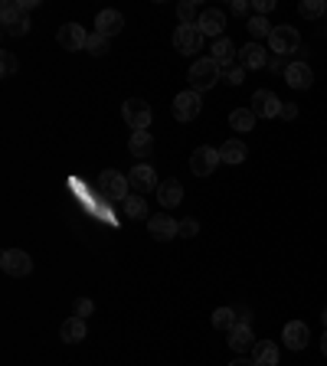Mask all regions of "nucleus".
Segmentation results:
<instances>
[{
    "label": "nucleus",
    "instance_id": "1",
    "mask_svg": "<svg viewBox=\"0 0 327 366\" xmlns=\"http://www.w3.org/2000/svg\"><path fill=\"white\" fill-rule=\"evenodd\" d=\"M223 79V69H219V63L213 59V56H207V59H196L193 65H190V72H186V82H190V88L193 92H207V88H213Z\"/></svg>",
    "mask_w": 327,
    "mask_h": 366
},
{
    "label": "nucleus",
    "instance_id": "2",
    "mask_svg": "<svg viewBox=\"0 0 327 366\" xmlns=\"http://www.w3.org/2000/svg\"><path fill=\"white\" fill-rule=\"evenodd\" d=\"M269 46H272V56H292L301 49V33L294 30V26H288V23H282V26H275L272 36H269Z\"/></svg>",
    "mask_w": 327,
    "mask_h": 366
},
{
    "label": "nucleus",
    "instance_id": "3",
    "mask_svg": "<svg viewBox=\"0 0 327 366\" xmlns=\"http://www.w3.org/2000/svg\"><path fill=\"white\" fill-rule=\"evenodd\" d=\"M128 177L118 170H105L98 177V193L105 196L109 203H121V200H128Z\"/></svg>",
    "mask_w": 327,
    "mask_h": 366
},
{
    "label": "nucleus",
    "instance_id": "4",
    "mask_svg": "<svg viewBox=\"0 0 327 366\" xmlns=\"http://www.w3.org/2000/svg\"><path fill=\"white\" fill-rule=\"evenodd\" d=\"M121 115H125L131 131H147L151 128V118H154L151 105H147L144 98H128V102L121 105Z\"/></svg>",
    "mask_w": 327,
    "mask_h": 366
},
{
    "label": "nucleus",
    "instance_id": "5",
    "mask_svg": "<svg viewBox=\"0 0 327 366\" xmlns=\"http://www.w3.org/2000/svg\"><path fill=\"white\" fill-rule=\"evenodd\" d=\"M0 269L7 271L10 278H23V275H30L33 271V259L20 248H7L3 255H0Z\"/></svg>",
    "mask_w": 327,
    "mask_h": 366
},
{
    "label": "nucleus",
    "instance_id": "6",
    "mask_svg": "<svg viewBox=\"0 0 327 366\" xmlns=\"http://www.w3.org/2000/svg\"><path fill=\"white\" fill-rule=\"evenodd\" d=\"M219 161V151L216 148H209V144H203V148H196L193 154H190V170L196 173V177H209V173L216 170Z\"/></svg>",
    "mask_w": 327,
    "mask_h": 366
},
{
    "label": "nucleus",
    "instance_id": "7",
    "mask_svg": "<svg viewBox=\"0 0 327 366\" xmlns=\"http://www.w3.org/2000/svg\"><path fill=\"white\" fill-rule=\"evenodd\" d=\"M200 108H203V95L200 92H180V95L174 98V118L177 121H193L196 115H200Z\"/></svg>",
    "mask_w": 327,
    "mask_h": 366
},
{
    "label": "nucleus",
    "instance_id": "8",
    "mask_svg": "<svg viewBox=\"0 0 327 366\" xmlns=\"http://www.w3.org/2000/svg\"><path fill=\"white\" fill-rule=\"evenodd\" d=\"M252 111H255V118H278V115H282V102H278L275 92L259 88V92L252 95Z\"/></svg>",
    "mask_w": 327,
    "mask_h": 366
},
{
    "label": "nucleus",
    "instance_id": "9",
    "mask_svg": "<svg viewBox=\"0 0 327 366\" xmlns=\"http://www.w3.org/2000/svg\"><path fill=\"white\" fill-rule=\"evenodd\" d=\"M56 40H59V46H63V49L76 53V49H86L88 33L82 30L79 23H63V26H59V33H56Z\"/></svg>",
    "mask_w": 327,
    "mask_h": 366
},
{
    "label": "nucleus",
    "instance_id": "10",
    "mask_svg": "<svg viewBox=\"0 0 327 366\" xmlns=\"http://www.w3.org/2000/svg\"><path fill=\"white\" fill-rule=\"evenodd\" d=\"M174 46H177V53H200L203 49V33L196 30V26H177L174 33Z\"/></svg>",
    "mask_w": 327,
    "mask_h": 366
},
{
    "label": "nucleus",
    "instance_id": "11",
    "mask_svg": "<svg viewBox=\"0 0 327 366\" xmlns=\"http://www.w3.org/2000/svg\"><path fill=\"white\" fill-rule=\"evenodd\" d=\"M128 183L134 186V190H141V193H147V190H157V186H161V180H157V173H154L151 164H138V167H131Z\"/></svg>",
    "mask_w": 327,
    "mask_h": 366
},
{
    "label": "nucleus",
    "instance_id": "12",
    "mask_svg": "<svg viewBox=\"0 0 327 366\" xmlns=\"http://www.w3.org/2000/svg\"><path fill=\"white\" fill-rule=\"evenodd\" d=\"M125 30V17H121L118 10H98L95 13V33L98 36H115V33Z\"/></svg>",
    "mask_w": 327,
    "mask_h": 366
},
{
    "label": "nucleus",
    "instance_id": "13",
    "mask_svg": "<svg viewBox=\"0 0 327 366\" xmlns=\"http://www.w3.org/2000/svg\"><path fill=\"white\" fill-rule=\"evenodd\" d=\"M308 340H311V331H308L305 321H288L285 324V347H288V350H305Z\"/></svg>",
    "mask_w": 327,
    "mask_h": 366
},
{
    "label": "nucleus",
    "instance_id": "14",
    "mask_svg": "<svg viewBox=\"0 0 327 366\" xmlns=\"http://www.w3.org/2000/svg\"><path fill=\"white\" fill-rule=\"evenodd\" d=\"M177 219H170L167 213H157V216H151L147 219V229H151V236L157 239V242H167V239H174L177 236Z\"/></svg>",
    "mask_w": 327,
    "mask_h": 366
},
{
    "label": "nucleus",
    "instance_id": "15",
    "mask_svg": "<svg viewBox=\"0 0 327 366\" xmlns=\"http://www.w3.org/2000/svg\"><path fill=\"white\" fill-rule=\"evenodd\" d=\"M223 26H226V13L223 10H203L200 13V20H196V30L203 33V36H223Z\"/></svg>",
    "mask_w": 327,
    "mask_h": 366
},
{
    "label": "nucleus",
    "instance_id": "16",
    "mask_svg": "<svg viewBox=\"0 0 327 366\" xmlns=\"http://www.w3.org/2000/svg\"><path fill=\"white\" fill-rule=\"evenodd\" d=\"M285 82H288L292 88H311L314 72H311V65L308 63H288V69H285Z\"/></svg>",
    "mask_w": 327,
    "mask_h": 366
},
{
    "label": "nucleus",
    "instance_id": "17",
    "mask_svg": "<svg viewBox=\"0 0 327 366\" xmlns=\"http://www.w3.org/2000/svg\"><path fill=\"white\" fill-rule=\"evenodd\" d=\"M239 63L242 69H265L269 65V53L262 49V43H246L239 49Z\"/></svg>",
    "mask_w": 327,
    "mask_h": 366
},
{
    "label": "nucleus",
    "instance_id": "18",
    "mask_svg": "<svg viewBox=\"0 0 327 366\" xmlns=\"http://www.w3.org/2000/svg\"><path fill=\"white\" fill-rule=\"evenodd\" d=\"M157 200H161L164 209H177L180 200H184V186H180V180H164L161 186H157Z\"/></svg>",
    "mask_w": 327,
    "mask_h": 366
},
{
    "label": "nucleus",
    "instance_id": "19",
    "mask_svg": "<svg viewBox=\"0 0 327 366\" xmlns=\"http://www.w3.org/2000/svg\"><path fill=\"white\" fill-rule=\"evenodd\" d=\"M229 347L236 350V353H246L255 347V334H252L249 324H236L232 331H229Z\"/></svg>",
    "mask_w": 327,
    "mask_h": 366
},
{
    "label": "nucleus",
    "instance_id": "20",
    "mask_svg": "<svg viewBox=\"0 0 327 366\" xmlns=\"http://www.w3.org/2000/svg\"><path fill=\"white\" fill-rule=\"evenodd\" d=\"M236 56H239V49H236V43H232V40H226V36H219L216 43H213V59L219 63V69H223V72L232 65V59H236Z\"/></svg>",
    "mask_w": 327,
    "mask_h": 366
},
{
    "label": "nucleus",
    "instance_id": "21",
    "mask_svg": "<svg viewBox=\"0 0 327 366\" xmlns=\"http://www.w3.org/2000/svg\"><path fill=\"white\" fill-rule=\"evenodd\" d=\"M252 360H255V366H278V347L272 340H259L252 347Z\"/></svg>",
    "mask_w": 327,
    "mask_h": 366
},
{
    "label": "nucleus",
    "instance_id": "22",
    "mask_svg": "<svg viewBox=\"0 0 327 366\" xmlns=\"http://www.w3.org/2000/svg\"><path fill=\"white\" fill-rule=\"evenodd\" d=\"M128 151L134 154V157H151V151H154L151 131H134L131 141H128Z\"/></svg>",
    "mask_w": 327,
    "mask_h": 366
},
{
    "label": "nucleus",
    "instance_id": "23",
    "mask_svg": "<svg viewBox=\"0 0 327 366\" xmlns=\"http://www.w3.org/2000/svg\"><path fill=\"white\" fill-rule=\"evenodd\" d=\"M246 154H249V148H246L242 141H226V144L219 148V161H223V164H232V167H236V164L246 161Z\"/></svg>",
    "mask_w": 327,
    "mask_h": 366
},
{
    "label": "nucleus",
    "instance_id": "24",
    "mask_svg": "<svg viewBox=\"0 0 327 366\" xmlns=\"http://www.w3.org/2000/svg\"><path fill=\"white\" fill-rule=\"evenodd\" d=\"M59 337H63L65 344H79V340H86V321H82V317H69V321L59 327Z\"/></svg>",
    "mask_w": 327,
    "mask_h": 366
},
{
    "label": "nucleus",
    "instance_id": "25",
    "mask_svg": "<svg viewBox=\"0 0 327 366\" xmlns=\"http://www.w3.org/2000/svg\"><path fill=\"white\" fill-rule=\"evenodd\" d=\"M229 128L232 131H255V111L252 108H236L229 115Z\"/></svg>",
    "mask_w": 327,
    "mask_h": 366
},
{
    "label": "nucleus",
    "instance_id": "26",
    "mask_svg": "<svg viewBox=\"0 0 327 366\" xmlns=\"http://www.w3.org/2000/svg\"><path fill=\"white\" fill-rule=\"evenodd\" d=\"M236 324H239V311H232V308H216V311H213V327H216V331H226L229 334Z\"/></svg>",
    "mask_w": 327,
    "mask_h": 366
},
{
    "label": "nucleus",
    "instance_id": "27",
    "mask_svg": "<svg viewBox=\"0 0 327 366\" xmlns=\"http://www.w3.org/2000/svg\"><path fill=\"white\" fill-rule=\"evenodd\" d=\"M246 30L252 33V43H259V40H265V36H272V23L265 20V17H252L249 23H246Z\"/></svg>",
    "mask_w": 327,
    "mask_h": 366
},
{
    "label": "nucleus",
    "instance_id": "28",
    "mask_svg": "<svg viewBox=\"0 0 327 366\" xmlns=\"http://www.w3.org/2000/svg\"><path fill=\"white\" fill-rule=\"evenodd\" d=\"M298 10H301L305 20H317V17H324L327 13V0H301Z\"/></svg>",
    "mask_w": 327,
    "mask_h": 366
},
{
    "label": "nucleus",
    "instance_id": "29",
    "mask_svg": "<svg viewBox=\"0 0 327 366\" xmlns=\"http://www.w3.org/2000/svg\"><path fill=\"white\" fill-rule=\"evenodd\" d=\"M177 20H180V26H196V20H200V10H196L193 0H184V3L177 7Z\"/></svg>",
    "mask_w": 327,
    "mask_h": 366
},
{
    "label": "nucleus",
    "instance_id": "30",
    "mask_svg": "<svg viewBox=\"0 0 327 366\" xmlns=\"http://www.w3.org/2000/svg\"><path fill=\"white\" fill-rule=\"evenodd\" d=\"M23 17H26L23 7H20V3H13V0H7V3L0 7V23H3V26H13V23L23 20Z\"/></svg>",
    "mask_w": 327,
    "mask_h": 366
},
{
    "label": "nucleus",
    "instance_id": "31",
    "mask_svg": "<svg viewBox=\"0 0 327 366\" xmlns=\"http://www.w3.org/2000/svg\"><path fill=\"white\" fill-rule=\"evenodd\" d=\"M125 216L128 219H147V203H144L141 196H128L125 200Z\"/></svg>",
    "mask_w": 327,
    "mask_h": 366
},
{
    "label": "nucleus",
    "instance_id": "32",
    "mask_svg": "<svg viewBox=\"0 0 327 366\" xmlns=\"http://www.w3.org/2000/svg\"><path fill=\"white\" fill-rule=\"evenodd\" d=\"M86 53L105 56V53H109V40H105V36H98V33H92V36H88V43H86Z\"/></svg>",
    "mask_w": 327,
    "mask_h": 366
},
{
    "label": "nucleus",
    "instance_id": "33",
    "mask_svg": "<svg viewBox=\"0 0 327 366\" xmlns=\"http://www.w3.org/2000/svg\"><path fill=\"white\" fill-rule=\"evenodd\" d=\"M13 72H17V56H13V53H0V76L10 79Z\"/></svg>",
    "mask_w": 327,
    "mask_h": 366
},
{
    "label": "nucleus",
    "instance_id": "34",
    "mask_svg": "<svg viewBox=\"0 0 327 366\" xmlns=\"http://www.w3.org/2000/svg\"><path fill=\"white\" fill-rule=\"evenodd\" d=\"M242 79H246V69H242V65H229L226 72H223V82H229V86H242Z\"/></svg>",
    "mask_w": 327,
    "mask_h": 366
},
{
    "label": "nucleus",
    "instance_id": "35",
    "mask_svg": "<svg viewBox=\"0 0 327 366\" xmlns=\"http://www.w3.org/2000/svg\"><path fill=\"white\" fill-rule=\"evenodd\" d=\"M196 232H200V223H196V219H184V223L177 226V236L180 239H193Z\"/></svg>",
    "mask_w": 327,
    "mask_h": 366
},
{
    "label": "nucleus",
    "instance_id": "36",
    "mask_svg": "<svg viewBox=\"0 0 327 366\" xmlns=\"http://www.w3.org/2000/svg\"><path fill=\"white\" fill-rule=\"evenodd\" d=\"M3 33H7V36H26V33H30V20L23 17V20H17L13 26H3Z\"/></svg>",
    "mask_w": 327,
    "mask_h": 366
},
{
    "label": "nucleus",
    "instance_id": "37",
    "mask_svg": "<svg viewBox=\"0 0 327 366\" xmlns=\"http://www.w3.org/2000/svg\"><path fill=\"white\" fill-rule=\"evenodd\" d=\"M92 311H95V304L88 301V298H79V301H76V317H82V321H86Z\"/></svg>",
    "mask_w": 327,
    "mask_h": 366
},
{
    "label": "nucleus",
    "instance_id": "38",
    "mask_svg": "<svg viewBox=\"0 0 327 366\" xmlns=\"http://www.w3.org/2000/svg\"><path fill=\"white\" fill-rule=\"evenodd\" d=\"M252 7H255V17H265L269 10H275V0H252Z\"/></svg>",
    "mask_w": 327,
    "mask_h": 366
},
{
    "label": "nucleus",
    "instance_id": "39",
    "mask_svg": "<svg viewBox=\"0 0 327 366\" xmlns=\"http://www.w3.org/2000/svg\"><path fill=\"white\" fill-rule=\"evenodd\" d=\"M278 118L294 121V118H298V105H294V102H282V115H278Z\"/></svg>",
    "mask_w": 327,
    "mask_h": 366
},
{
    "label": "nucleus",
    "instance_id": "40",
    "mask_svg": "<svg viewBox=\"0 0 327 366\" xmlns=\"http://www.w3.org/2000/svg\"><path fill=\"white\" fill-rule=\"evenodd\" d=\"M269 69H272V72H282V69H288V65H285L282 56H269Z\"/></svg>",
    "mask_w": 327,
    "mask_h": 366
},
{
    "label": "nucleus",
    "instance_id": "41",
    "mask_svg": "<svg viewBox=\"0 0 327 366\" xmlns=\"http://www.w3.org/2000/svg\"><path fill=\"white\" fill-rule=\"evenodd\" d=\"M249 7H252V3H246V0H236V3H232V13L242 17V13H249Z\"/></svg>",
    "mask_w": 327,
    "mask_h": 366
},
{
    "label": "nucleus",
    "instance_id": "42",
    "mask_svg": "<svg viewBox=\"0 0 327 366\" xmlns=\"http://www.w3.org/2000/svg\"><path fill=\"white\" fill-rule=\"evenodd\" d=\"M229 366H255V360H232Z\"/></svg>",
    "mask_w": 327,
    "mask_h": 366
},
{
    "label": "nucleus",
    "instance_id": "43",
    "mask_svg": "<svg viewBox=\"0 0 327 366\" xmlns=\"http://www.w3.org/2000/svg\"><path fill=\"white\" fill-rule=\"evenodd\" d=\"M321 350H324V356H327V331H324V340H321Z\"/></svg>",
    "mask_w": 327,
    "mask_h": 366
},
{
    "label": "nucleus",
    "instance_id": "44",
    "mask_svg": "<svg viewBox=\"0 0 327 366\" xmlns=\"http://www.w3.org/2000/svg\"><path fill=\"white\" fill-rule=\"evenodd\" d=\"M321 317H324V327H327V311H324V314H321Z\"/></svg>",
    "mask_w": 327,
    "mask_h": 366
}]
</instances>
